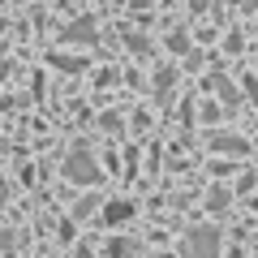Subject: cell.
<instances>
[{"mask_svg":"<svg viewBox=\"0 0 258 258\" xmlns=\"http://www.w3.org/2000/svg\"><path fill=\"white\" fill-rule=\"evenodd\" d=\"M185 258H220V228L215 224H189L181 237Z\"/></svg>","mask_w":258,"mask_h":258,"instance_id":"obj_1","label":"cell"},{"mask_svg":"<svg viewBox=\"0 0 258 258\" xmlns=\"http://www.w3.org/2000/svg\"><path fill=\"white\" fill-rule=\"evenodd\" d=\"M60 172H64V181H74V185H95L99 181V164L91 159V151H69Z\"/></svg>","mask_w":258,"mask_h":258,"instance_id":"obj_2","label":"cell"},{"mask_svg":"<svg viewBox=\"0 0 258 258\" xmlns=\"http://www.w3.org/2000/svg\"><path fill=\"white\" fill-rule=\"evenodd\" d=\"M64 43H95V39H99V26H95V18H78V22H69V26H64Z\"/></svg>","mask_w":258,"mask_h":258,"instance_id":"obj_3","label":"cell"},{"mask_svg":"<svg viewBox=\"0 0 258 258\" xmlns=\"http://www.w3.org/2000/svg\"><path fill=\"white\" fill-rule=\"evenodd\" d=\"M134 215H138V207L129 203V198H112V203L103 207V224H112V228H116V224H129Z\"/></svg>","mask_w":258,"mask_h":258,"instance_id":"obj_4","label":"cell"},{"mask_svg":"<svg viewBox=\"0 0 258 258\" xmlns=\"http://www.w3.org/2000/svg\"><path fill=\"white\" fill-rule=\"evenodd\" d=\"M103 254H108V258H138V254H142V245H138L134 237H112Z\"/></svg>","mask_w":258,"mask_h":258,"instance_id":"obj_5","label":"cell"},{"mask_svg":"<svg viewBox=\"0 0 258 258\" xmlns=\"http://www.w3.org/2000/svg\"><path fill=\"white\" fill-rule=\"evenodd\" d=\"M211 147L224 151V155H245V142H241V138H215Z\"/></svg>","mask_w":258,"mask_h":258,"instance_id":"obj_6","label":"cell"},{"mask_svg":"<svg viewBox=\"0 0 258 258\" xmlns=\"http://www.w3.org/2000/svg\"><path fill=\"white\" fill-rule=\"evenodd\" d=\"M52 64H56V69H69V74H78V69H82V60H78V56H52Z\"/></svg>","mask_w":258,"mask_h":258,"instance_id":"obj_7","label":"cell"},{"mask_svg":"<svg viewBox=\"0 0 258 258\" xmlns=\"http://www.w3.org/2000/svg\"><path fill=\"white\" fill-rule=\"evenodd\" d=\"M172 82H176V74L172 69H159V78H155V91L164 95V91H172Z\"/></svg>","mask_w":258,"mask_h":258,"instance_id":"obj_8","label":"cell"},{"mask_svg":"<svg viewBox=\"0 0 258 258\" xmlns=\"http://www.w3.org/2000/svg\"><path fill=\"white\" fill-rule=\"evenodd\" d=\"M95 215V198H82V203L74 207V220H91Z\"/></svg>","mask_w":258,"mask_h":258,"instance_id":"obj_9","label":"cell"},{"mask_svg":"<svg viewBox=\"0 0 258 258\" xmlns=\"http://www.w3.org/2000/svg\"><path fill=\"white\" fill-rule=\"evenodd\" d=\"M224 203H228V189H211L207 194V207H211V211H220Z\"/></svg>","mask_w":258,"mask_h":258,"instance_id":"obj_10","label":"cell"},{"mask_svg":"<svg viewBox=\"0 0 258 258\" xmlns=\"http://www.w3.org/2000/svg\"><path fill=\"white\" fill-rule=\"evenodd\" d=\"M5 249H13V232L9 228H0V254H5Z\"/></svg>","mask_w":258,"mask_h":258,"instance_id":"obj_11","label":"cell"},{"mask_svg":"<svg viewBox=\"0 0 258 258\" xmlns=\"http://www.w3.org/2000/svg\"><path fill=\"white\" fill-rule=\"evenodd\" d=\"M168 43H172V52H185V47H189V39H185V35H172Z\"/></svg>","mask_w":258,"mask_h":258,"instance_id":"obj_12","label":"cell"},{"mask_svg":"<svg viewBox=\"0 0 258 258\" xmlns=\"http://www.w3.org/2000/svg\"><path fill=\"white\" fill-rule=\"evenodd\" d=\"M245 91H249V95L258 99V78H254V74H245Z\"/></svg>","mask_w":258,"mask_h":258,"instance_id":"obj_13","label":"cell"},{"mask_svg":"<svg viewBox=\"0 0 258 258\" xmlns=\"http://www.w3.org/2000/svg\"><path fill=\"white\" fill-rule=\"evenodd\" d=\"M5 78H9V60H5V56H0V82H5Z\"/></svg>","mask_w":258,"mask_h":258,"instance_id":"obj_14","label":"cell"},{"mask_svg":"<svg viewBox=\"0 0 258 258\" xmlns=\"http://www.w3.org/2000/svg\"><path fill=\"white\" fill-rule=\"evenodd\" d=\"M207 5H211V0H189V9H207Z\"/></svg>","mask_w":258,"mask_h":258,"instance_id":"obj_15","label":"cell"},{"mask_svg":"<svg viewBox=\"0 0 258 258\" xmlns=\"http://www.w3.org/2000/svg\"><path fill=\"white\" fill-rule=\"evenodd\" d=\"M5 198H9V189H5V185H0V203H5Z\"/></svg>","mask_w":258,"mask_h":258,"instance_id":"obj_16","label":"cell"}]
</instances>
